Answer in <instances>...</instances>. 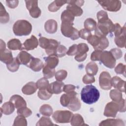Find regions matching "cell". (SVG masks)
I'll use <instances>...</instances> for the list:
<instances>
[{
	"mask_svg": "<svg viewBox=\"0 0 126 126\" xmlns=\"http://www.w3.org/2000/svg\"><path fill=\"white\" fill-rule=\"evenodd\" d=\"M32 57L33 56L26 51H22L18 54L16 59L20 64H23L27 66Z\"/></svg>",
	"mask_w": 126,
	"mask_h": 126,
	"instance_id": "e0dca14e",
	"label": "cell"
},
{
	"mask_svg": "<svg viewBox=\"0 0 126 126\" xmlns=\"http://www.w3.org/2000/svg\"><path fill=\"white\" fill-rule=\"evenodd\" d=\"M36 85L39 90L46 89L49 85V81L45 77L41 78L36 82Z\"/></svg>",
	"mask_w": 126,
	"mask_h": 126,
	"instance_id": "7bdbcfd3",
	"label": "cell"
},
{
	"mask_svg": "<svg viewBox=\"0 0 126 126\" xmlns=\"http://www.w3.org/2000/svg\"><path fill=\"white\" fill-rule=\"evenodd\" d=\"M88 45L84 43H80L77 45V53L74 57L75 60L81 62L84 61L87 57V52L89 51Z\"/></svg>",
	"mask_w": 126,
	"mask_h": 126,
	"instance_id": "7c38bea8",
	"label": "cell"
},
{
	"mask_svg": "<svg viewBox=\"0 0 126 126\" xmlns=\"http://www.w3.org/2000/svg\"><path fill=\"white\" fill-rule=\"evenodd\" d=\"M124 31H126V26L124 25L122 27L118 23H116L114 24V33L115 36H117L121 34Z\"/></svg>",
	"mask_w": 126,
	"mask_h": 126,
	"instance_id": "681fc988",
	"label": "cell"
},
{
	"mask_svg": "<svg viewBox=\"0 0 126 126\" xmlns=\"http://www.w3.org/2000/svg\"><path fill=\"white\" fill-rule=\"evenodd\" d=\"M12 52L7 49L0 50V60L6 65L10 63L13 60Z\"/></svg>",
	"mask_w": 126,
	"mask_h": 126,
	"instance_id": "2e32d148",
	"label": "cell"
},
{
	"mask_svg": "<svg viewBox=\"0 0 126 126\" xmlns=\"http://www.w3.org/2000/svg\"><path fill=\"white\" fill-rule=\"evenodd\" d=\"M0 22L2 24H5L9 21V14L6 12L1 2H0Z\"/></svg>",
	"mask_w": 126,
	"mask_h": 126,
	"instance_id": "836d02e7",
	"label": "cell"
},
{
	"mask_svg": "<svg viewBox=\"0 0 126 126\" xmlns=\"http://www.w3.org/2000/svg\"><path fill=\"white\" fill-rule=\"evenodd\" d=\"M26 6L30 15L34 18H38L41 14L40 9L38 6L37 0H25Z\"/></svg>",
	"mask_w": 126,
	"mask_h": 126,
	"instance_id": "30bf717a",
	"label": "cell"
},
{
	"mask_svg": "<svg viewBox=\"0 0 126 126\" xmlns=\"http://www.w3.org/2000/svg\"><path fill=\"white\" fill-rule=\"evenodd\" d=\"M7 47L11 50H21L22 49V44L21 41L16 38L11 39L7 44Z\"/></svg>",
	"mask_w": 126,
	"mask_h": 126,
	"instance_id": "4316f807",
	"label": "cell"
},
{
	"mask_svg": "<svg viewBox=\"0 0 126 126\" xmlns=\"http://www.w3.org/2000/svg\"><path fill=\"white\" fill-rule=\"evenodd\" d=\"M100 126H125L124 122L121 119H108L102 121L99 124Z\"/></svg>",
	"mask_w": 126,
	"mask_h": 126,
	"instance_id": "d4e9b609",
	"label": "cell"
},
{
	"mask_svg": "<svg viewBox=\"0 0 126 126\" xmlns=\"http://www.w3.org/2000/svg\"><path fill=\"white\" fill-rule=\"evenodd\" d=\"M111 99L115 102H119L123 99L122 92L117 89L112 90L109 93Z\"/></svg>",
	"mask_w": 126,
	"mask_h": 126,
	"instance_id": "d590c367",
	"label": "cell"
},
{
	"mask_svg": "<svg viewBox=\"0 0 126 126\" xmlns=\"http://www.w3.org/2000/svg\"><path fill=\"white\" fill-rule=\"evenodd\" d=\"M99 91L93 85H87L81 90V97L82 100L88 104L96 102L99 98Z\"/></svg>",
	"mask_w": 126,
	"mask_h": 126,
	"instance_id": "6da1fadb",
	"label": "cell"
},
{
	"mask_svg": "<svg viewBox=\"0 0 126 126\" xmlns=\"http://www.w3.org/2000/svg\"><path fill=\"white\" fill-rule=\"evenodd\" d=\"M44 65L42 61L40 59L33 57L27 66L34 71L38 72L43 68Z\"/></svg>",
	"mask_w": 126,
	"mask_h": 126,
	"instance_id": "9a60e30c",
	"label": "cell"
},
{
	"mask_svg": "<svg viewBox=\"0 0 126 126\" xmlns=\"http://www.w3.org/2000/svg\"><path fill=\"white\" fill-rule=\"evenodd\" d=\"M120 107L119 102L114 101L108 102L105 106L104 115L107 117L115 118L118 112H120Z\"/></svg>",
	"mask_w": 126,
	"mask_h": 126,
	"instance_id": "9c48e42d",
	"label": "cell"
},
{
	"mask_svg": "<svg viewBox=\"0 0 126 126\" xmlns=\"http://www.w3.org/2000/svg\"><path fill=\"white\" fill-rule=\"evenodd\" d=\"M115 42L118 47L124 48L126 46V31H124L121 34L116 36L114 39Z\"/></svg>",
	"mask_w": 126,
	"mask_h": 126,
	"instance_id": "d6a6232c",
	"label": "cell"
},
{
	"mask_svg": "<svg viewBox=\"0 0 126 126\" xmlns=\"http://www.w3.org/2000/svg\"><path fill=\"white\" fill-rule=\"evenodd\" d=\"M102 51L101 50H94L91 54V60L93 61H99L100 54Z\"/></svg>",
	"mask_w": 126,
	"mask_h": 126,
	"instance_id": "11a10c76",
	"label": "cell"
},
{
	"mask_svg": "<svg viewBox=\"0 0 126 126\" xmlns=\"http://www.w3.org/2000/svg\"><path fill=\"white\" fill-rule=\"evenodd\" d=\"M60 43L56 40L49 39V43L45 48V51L48 55H56V49Z\"/></svg>",
	"mask_w": 126,
	"mask_h": 126,
	"instance_id": "d6986e66",
	"label": "cell"
},
{
	"mask_svg": "<svg viewBox=\"0 0 126 126\" xmlns=\"http://www.w3.org/2000/svg\"><path fill=\"white\" fill-rule=\"evenodd\" d=\"M81 106V102L76 96L71 98L69 103L68 104L67 107L70 110L73 111H76L80 109Z\"/></svg>",
	"mask_w": 126,
	"mask_h": 126,
	"instance_id": "f1b7e54d",
	"label": "cell"
},
{
	"mask_svg": "<svg viewBox=\"0 0 126 126\" xmlns=\"http://www.w3.org/2000/svg\"><path fill=\"white\" fill-rule=\"evenodd\" d=\"M9 101L14 104L15 107L17 109L23 107L27 106V103L25 100L21 96L18 94L12 95L10 97Z\"/></svg>",
	"mask_w": 126,
	"mask_h": 126,
	"instance_id": "ac0fdd59",
	"label": "cell"
},
{
	"mask_svg": "<svg viewBox=\"0 0 126 126\" xmlns=\"http://www.w3.org/2000/svg\"><path fill=\"white\" fill-rule=\"evenodd\" d=\"M73 114L67 110H57L52 115V118L57 123H68Z\"/></svg>",
	"mask_w": 126,
	"mask_h": 126,
	"instance_id": "8992f818",
	"label": "cell"
},
{
	"mask_svg": "<svg viewBox=\"0 0 126 126\" xmlns=\"http://www.w3.org/2000/svg\"><path fill=\"white\" fill-rule=\"evenodd\" d=\"M114 24L108 19L102 23H98L95 29V34L100 36H106L109 33L113 32Z\"/></svg>",
	"mask_w": 126,
	"mask_h": 126,
	"instance_id": "5b68a950",
	"label": "cell"
},
{
	"mask_svg": "<svg viewBox=\"0 0 126 126\" xmlns=\"http://www.w3.org/2000/svg\"><path fill=\"white\" fill-rule=\"evenodd\" d=\"M82 81L84 84H92L94 83L95 80L94 76L87 74L85 75L83 77Z\"/></svg>",
	"mask_w": 126,
	"mask_h": 126,
	"instance_id": "db71d44e",
	"label": "cell"
},
{
	"mask_svg": "<svg viewBox=\"0 0 126 126\" xmlns=\"http://www.w3.org/2000/svg\"><path fill=\"white\" fill-rule=\"evenodd\" d=\"M99 84L102 89L108 90L112 88L111 77L109 72H102L99 77Z\"/></svg>",
	"mask_w": 126,
	"mask_h": 126,
	"instance_id": "8fae6325",
	"label": "cell"
},
{
	"mask_svg": "<svg viewBox=\"0 0 126 126\" xmlns=\"http://www.w3.org/2000/svg\"><path fill=\"white\" fill-rule=\"evenodd\" d=\"M64 84L61 81H55L51 84H49L47 89L49 93L55 94H59L61 93L63 91V88Z\"/></svg>",
	"mask_w": 126,
	"mask_h": 126,
	"instance_id": "4fadbf2b",
	"label": "cell"
},
{
	"mask_svg": "<svg viewBox=\"0 0 126 126\" xmlns=\"http://www.w3.org/2000/svg\"><path fill=\"white\" fill-rule=\"evenodd\" d=\"M17 113L18 115H22L25 117H28L32 114V111L26 106L17 109Z\"/></svg>",
	"mask_w": 126,
	"mask_h": 126,
	"instance_id": "bcb514c9",
	"label": "cell"
},
{
	"mask_svg": "<svg viewBox=\"0 0 126 126\" xmlns=\"http://www.w3.org/2000/svg\"><path fill=\"white\" fill-rule=\"evenodd\" d=\"M75 89H76V87L75 86L71 84H67V85H64L63 91L65 93H69L72 91H75Z\"/></svg>",
	"mask_w": 126,
	"mask_h": 126,
	"instance_id": "680465c9",
	"label": "cell"
},
{
	"mask_svg": "<svg viewBox=\"0 0 126 126\" xmlns=\"http://www.w3.org/2000/svg\"><path fill=\"white\" fill-rule=\"evenodd\" d=\"M97 2L103 9L109 11L117 12L121 7V2L120 0H97Z\"/></svg>",
	"mask_w": 126,
	"mask_h": 126,
	"instance_id": "ba28073f",
	"label": "cell"
},
{
	"mask_svg": "<svg viewBox=\"0 0 126 126\" xmlns=\"http://www.w3.org/2000/svg\"><path fill=\"white\" fill-rule=\"evenodd\" d=\"M37 89L36 83L33 82H30L23 86L22 92L26 95H31L35 93Z\"/></svg>",
	"mask_w": 126,
	"mask_h": 126,
	"instance_id": "7402d4cb",
	"label": "cell"
},
{
	"mask_svg": "<svg viewBox=\"0 0 126 126\" xmlns=\"http://www.w3.org/2000/svg\"><path fill=\"white\" fill-rule=\"evenodd\" d=\"M110 51L116 60L120 59L123 56L122 51L119 48H113Z\"/></svg>",
	"mask_w": 126,
	"mask_h": 126,
	"instance_id": "f5cc1de1",
	"label": "cell"
},
{
	"mask_svg": "<svg viewBox=\"0 0 126 126\" xmlns=\"http://www.w3.org/2000/svg\"><path fill=\"white\" fill-rule=\"evenodd\" d=\"M84 26L85 29L91 32L95 30L97 26V24L94 20L92 18H89L86 19L85 21Z\"/></svg>",
	"mask_w": 126,
	"mask_h": 126,
	"instance_id": "e575fe53",
	"label": "cell"
},
{
	"mask_svg": "<svg viewBox=\"0 0 126 126\" xmlns=\"http://www.w3.org/2000/svg\"><path fill=\"white\" fill-rule=\"evenodd\" d=\"M67 76V72L66 70L61 69L58 70L55 73V78L57 81H62L64 80Z\"/></svg>",
	"mask_w": 126,
	"mask_h": 126,
	"instance_id": "7dc6e473",
	"label": "cell"
},
{
	"mask_svg": "<svg viewBox=\"0 0 126 126\" xmlns=\"http://www.w3.org/2000/svg\"><path fill=\"white\" fill-rule=\"evenodd\" d=\"M14 110L15 106L10 101L5 102L0 108L1 113L6 115H10L14 111Z\"/></svg>",
	"mask_w": 126,
	"mask_h": 126,
	"instance_id": "484cf974",
	"label": "cell"
},
{
	"mask_svg": "<svg viewBox=\"0 0 126 126\" xmlns=\"http://www.w3.org/2000/svg\"><path fill=\"white\" fill-rule=\"evenodd\" d=\"M87 41L95 50L102 51L107 48L109 45V41L106 36H100L95 34H92L87 39Z\"/></svg>",
	"mask_w": 126,
	"mask_h": 126,
	"instance_id": "277c9868",
	"label": "cell"
},
{
	"mask_svg": "<svg viewBox=\"0 0 126 126\" xmlns=\"http://www.w3.org/2000/svg\"><path fill=\"white\" fill-rule=\"evenodd\" d=\"M13 126H27V121L25 117L18 115L14 120Z\"/></svg>",
	"mask_w": 126,
	"mask_h": 126,
	"instance_id": "ab89813d",
	"label": "cell"
},
{
	"mask_svg": "<svg viewBox=\"0 0 126 126\" xmlns=\"http://www.w3.org/2000/svg\"><path fill=\"white\" fill-rule=\"evenodd\" d=\"M115 71L118 74L126 75V65L122 63H119L115 68Z\"/></svg>",
	"mask_w": 126,
	"mask_h": 126,
	"instance_id": "816d5d0a",
	"label": "cell"
},
{
	"mask_svg": "<svg viewBox=\"0 0 126 126\" xmlns=\"http://www.w3.org/2000/svg\"><path fill=\"white\" fill-rule=\"evenodd\" d=\"M32 30V25L28 21L19 20L15 22L13 26V31L17 36H26L30 34Z\"/></svg>",
	"mask_w": 126,
	"mask_h": 126,
	"instance_id": "7a4b0ae2",
	"label": "cell"
},
{
	"mask_svg": "<svg viewBox=\"0 0 126 126\" xmlns=\"http://www.w3.org/2000/svg\"><path fill=\"white\" fill-rule=\"evenodd\" d=\"M39 44L38 39L33 35H32L31 37L27 39L23 43L22 49L26 50H32L36 48Z\"/></svg>",
	"mask_w": 126,
	"mask_h": 126,
	"instance_id": "5bb4252c",
	"label": "cell"
},
{
	"mask_svg": "<svg viewBox=\"0 0 126 126\" xmlns=\"http://www.w3.org/2000/svg\"><path fill=\"white\" fill-rule=\"evenodd\" d=\"M77 94V93L74 91L63 94L60 98V102L61 105L64 107H67L71 98L73 97L76 96Z\"/></svg>",
	"mask_w": 126,
	"mask_h": 126,
	"instance_id": "603a6c76",
	"label": "cell"
},
{
	"mask_svg": "<svg viewBox=\"0 0 126 126\" xmlns=\"http://www.w3.org/2000/svg\"><path fill=\"white\" fill-rule=\"evenodd\" d=\"M91 35V32L85 28L81 29L80 31H79V37L84 40H87V39L90 37Z\"/></svg>",
	"mask_w": 126,
	"mask_h": 126,
	"instance_id": "f907efd6",
	"label": "cell"
},
{
	"mask_svg": "<svg viewBox=\"0 0 126 126\" xmlns=\"http://www.w3.org/2000/svg\"><path fill=\"white\" fill-rule=\"evenodd\" d=\"M61 20L63 21H67L73 22L74 20V16L72 13L67 10H64L61 14Z\"/></svg>",
	"mask_w": 126,
	"mask_h": 126,
	"instance_id": "f35d334b",
	"label": "cell"
},
{
	"mask_svg": "<svg viewBox=\"0 0 126 126\" xmlns=\"http://www.w3.org/2000/svg\"><path fill=\"white\" fill-rule=\"evenodd\" d=\"M40 113L45 116L49 117L53 114V109L49 104H43L39 109Z\"/></svg>",
	"mask_w": 126,
	"mask_h": 126,
	"instance_id": "74e56055",
	"label": "cell"
},
{
	"mask_svg": "<svg viewBox=\"0 0 126 126\" xmlns=\"http://www.w3.org/2000/svg\"><path fill=\"white\" fill-rule=\"evenodd\" d=\"M98 67L94 62H89L86 66L85 70L87 74L91 75H95L98 71Z\"/></svg>",
	"mask_w": 126,
	"mask_h": 126,
	"instance_id": "1f68e13d",
	"label": "cell"
},
{
	"mask_svg": "<svg viewBox=\"0 0 126 126\" xmlns=\"http://www.w3.org/2000/svg\"><path fill=\"white\" fill-rule=\"evenodd\" d=\"M73 22L63 21L62 22L61 31L62 33L65 37H69L74 40L79 38V31L73 27Z\"/></svg>",
	"mask_w": 126,
	"mask_h": 126,
	"instance_id": "3957f363",
	"label": "cell"
},
{
	"mask_svg": "<svg viewBox=\"0 0 126 126\" xmlns=\"http://www.w3.org/2000/svg\"><path fill=\"white\" fill-rule=\"evenodd\" d=\"M20 63L16 59V58H14L13 59V61L9 64H7V68L11 72H15L18 70L19 68Z\"/></svg>",
	"mask_w": 126,
	"mask_h": 126,
	"instance_id": "60d3db41",
	"label": "cell"
},
{
	"mask_svg": "<svg viewBox=\"0 0 126 126\" xmlns=\"http://www.w3.org/2000/svg\"><path fill=\"white\" fill-rule=\"evenodd\" d=\"M70 124L72 126H79L87 125L84 123V120L82 116L79 114H73L71 120Z\"/></svg>",
	"mask_w": 126,
	"mask_h": 126,
	"instance_id": "f546056e",
	"label": "cell"
},
{
	"mask_svg": "<svg viewBox=\"0 0 126 126\" xmlns=\"http://www.w3.org/2000/svg\"><path fill=\"white\" fill-rule=\"evenodd\" d=\"M66 10L70 12L74 17L80 16L83 13L81 7L74 4H68L66 6Z\"/></svg>",
	"mask_w": 126,
	"mask_h": 126,
	"instance_id": "83f0119b",
	"label": "cell"
},
{
	"mask_svg": "<svg viewBox=\"0 0 126 126\" xmlns=\"http://www.w3.org/2000/svg\"><path fill=\"white\" fill-rule=\"evenodd\" d=\"M55 125L54 124L49 117H42L37 122L36 124V126H52Z\"/></svg>",
	"mask_w": 126,
	"mask_h": 126,
	"instance_id": "ee69618b",
	"label": "cell"
},
{
	"mask_svg": "<svg viewBox=\"0 0 126 126\" xmlns=\"http://www.w3.org/2000/svg\"><path fill=\"white\" fill-rule=\"evenodd\" d=\"M97 19L98 20V23H102L107 21L109 18L107 13L103 10H100L97 13Z\"/></svg>",
	"mask_w": 126,
	"mask_h": 126,
	"instance_id": "f6af8a7d",
	"label": "cell"
},
{
	"mask_svg": "<svg viewBox=\"0 0 126 126\" xmlns=\"http://www.w3.org/2000/svg\"><path fill=\"white\" fill-rule=\"evenodd\" d=\"M37 95L38 97L42 100H48L52 96V94L49 93L47 89L39 90Z\"/></svg>",
	"mask_w": 126,
	"mask_h": 126,
	"instance_id": "b9f144b4",
	"label": "cell"
},
{
	"mask_svg": "<svg viewBox=\"0 0 126 126\" xmlns=\"http://www.w3.org/2000/svg\"><path fill=\"white\" fill-rule=\"evenodd\" d=\"M67 51V49L64 46L60 44L56 49V55L58 58H62L66 54Z\"/></svg>",
	"mask_w": 126,
	"mask_h": 126,
	"instance_id": "c3c4849f",
	"label": "cell"
},
{
	"mask_svg": "<svg viewBox=\"0 0 126 126\" xmlns=\"http://www.w3.org/2000/svg\"><path fill=\"white\" fill-rule=\"evenodd\" d=\"M49 39L47 38L44 37H40L39 39L38 42L39 46L43 49H45L46 48L48 43H49Z\"/></svg>",
	"mask_w": 126,
	"mask_h": 126,
	"instance_id": "6f0895ef",
	"label": "cell"
},
{
	"mask_svg": "<svg viewBox=\"0 0 126 126\" xmlns=\"http://www.w3.org/2000/svg\"><path fill=\"white\" fill-rule=\"evenodd\" d=\"M99 61L106 67L109 68H113L116 65V60L114 58L110 51H102Z\"/></svg>",
	"mask_w": 126,
	"mask_h": 126,
	"instance_id": "52a82bcc",
	"label": "cell"
},
{
	"mask_svg": "<svg viewBox=\"0 0 126 126\" xmlns=\"http://www.w3.org/2000/svg\"><path fill=\"white\" fill-rule=\"evenodd\" d=\"M6 5L10 8H15L17 7L19 3L18 0H6Z\"/></svg>",
	"mask_w": 126,
	"mask_h": 126,
	"instance_id": "91938a15",
	"label": "cell"
},
{
	"mask_svg": "<svg viewBox=\"0 0 126 126\" xmlns=\"http://www.w3.org/2000/svg\"><path fill=\"white\" fill-rule=\"evenodd\" d=\"M45 64L52 69H55L58 64L59 61L56 55H49L44 58Z\"/></svg>",
	"mask_w": 126,
	"mask_h": 126,
	"instance_id": "cb8c5ba5",
	"label": "cell"
},
{
	"mask_svg": "<svg viewBox=\"0 0 126 126\" xmlns=\"http://www.w3.org/2000/svg\"><path fill=\"white\" fill-rule=\"evenodd\" d=\"M68 4H74L79 7L83 5L84 0H68L67 1Z\"/></svg>",
	"mask_w": 126,
	"mask_h": 126,
	"instance_id": "94428289",
	"label": "cell"
},
{
	"mask_svg": "<svg viewBox=\"0 0 126 126\" xmlns=\"http://www.w3.org/2000/svg\"><path fill=\"white\" fill-rule=\"evenodd\" d=\"M42 73L46 79L51 78L55 75V69L50 68L45 64L42 69Z\"/></svg>",
	"mask_w": 126,
	"mask_h": 126,
	"instance_id": "8d00e7d4",
	"label": "cell"
},
{
	"mask_svg": "<svg viewBox=\"0 0 126 126\" xmlns=\"http://www.w3.org/2000/svg\"><path fill=\"white\" fill-rule=\"evenodd\" d=\"M67 3V1L66 0H56L51 3L48 7V10L52 12H56L59 9H60V7L62 6L63 5Z\"/></svg>",
	"mask_w": 126,
	"mask_h": 126,
	"instance_id": "4dcf8cb0",
	"label": "cell"
},
{
	"mask_svg": "<svg viewBox=\"0 0 126 126\" xmlns=\"http://www.w3.org/2000/svg\"><path fill=\"white\" fill-rule=\"evenodd\" d=\"M112 85L116 89L121 92H125V81L122 80L120 77L116 76L111 78Z\"/></svg>",
	"mask_w": 126,
	"mask_h": 126,
	"instance_id": "ffe728a7",
	"label": "cell"
},
{
	"mask_svg": "<svg viewBox=\"0 0 126 126\" xmlns=\"http://www.w3.org/2000/svg\"><path fill=\"white\" fill-rule=\"evenodd\" d=\"M57 22L53 19H49L47 20L44 25V28L46 32L50 34L55 33L57 31Z\"/></svg>",
	"mask_w": 126,
	"mask_h": 126,
	"instance_id": "44dd1931",
	"label": "cell"
},
{
	"mask_svg": "<svg viewBox=\"0 0 126 126\" xmlns=\"http://www.w3.org/2000/svg\"><path fill=\"white\" fill-rule=\"evenodd\" d=\"M77 53V45L73 44L70 46L68 50L67 51L66 54L68 56L76 55Z\"/></svg>",
	"mask_w": 126,
	"mask_h": 126,
	"instance_id": "9f6ffc18",
	"label": "cell"
}]
</instances>
